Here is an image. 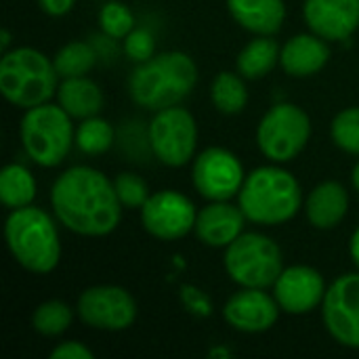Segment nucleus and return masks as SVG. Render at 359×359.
Segmentation results:
<instances>
[{"label": "nucleus", "mask_w": 359, "mask_h": 359, "mask_svg": "<svg viewBox=\"0 0 359 359\" xmlns=\"http://www.w3.org/2000/svg\"><path fill=\"white\" fill-rule=\"evenodd\" d=\"M179 299L191 316H196V318H210L212 316V309H215L212 301L202 288H198L194 284H183L179 288Z\"/></svg>", "instance_id": "32"}, {"label": "nucleus", "mask_w": 359, "mask_h": 359, "mask_svg": "<svg viewBox=\"0 0 359 359\" xmlns=\"http://www.w3.org/2000/svg\"><path fill=\"white\" fill-rule=\"evenodd\" d=\"M55 97H57V103L74 120H86V118L99 116L103 109V101H105L101 86L88 76L63 78L59 82Z\"/></svg>", "instance_id": "21"}, {"label": "nucleus", "mask_w": 359, "mask_h": 359, "mask_svg": "<svg viewBox=\"0 0 359 359\" xmlns=\"http://www.w3.org/2000/svg\"><path fill=\"white\" fill-rule=\"evenodd\" d=\"M116 143V128L109 120L101 116H93L80 120L76 128V147L86 156H101L107 154Z\"/></svg>", "instance_id": "26"}, {"label": "nucleus", "mask_w": 359, "mask_h": 359, "mask_svg": "<svg viewBox=\"0 0 359 359\" xmlns=\"http://www.w3.org/2000/svg\"><path fill=\"white\" fill-rule=\"evenodd\" d=\"M55 215L34 204L15 208L4 221V240L11 257L29 273L46 276L61 261V238Z\"/></svg>", "instance_id": "4"}, {"label": "nucleus", "mask_w": 359, "mask_h": 359, "mask_svg": "<svg viewBox=\"0 0 359 359\" xmlns=\"http://www.w3.org/2000/svg\"><path fill=\"white\" fill-rule=\"evenodd\" d=\"M198 84V65L183 50L158 53L137 63L126 80L128 97L147 111L181 105Z\"/></svg>", "instance_id": "2"}, {"label": "nucleus", "mask_w": 359, "mask_h": 359, "mask_svg": "<svg viewBox=\"0 0 359 359\" xmlns=\"http://www.w3.org/2000/svg\"><path fill=\"white\" fill-rule=\"evenodd\" d=\"M349 257H351L353 265L358 267L359 271V225L358 229L351 233V240H349Z\"/></svg>", "instance_id": "35"}, {"label": "nucleus", "mask_w": 359, "mask_h": 359, "mask_svg": "<svg viewBox=\"0 0 359 359\" xmlns=\"http://www.w3.org/2000/svg\"><path fill=\"white\" fill-rule=\"evenodd\" d=\"M74 313H76V309H72L67 303H63L59 299L44 301L32 313V328L40 337H46V339L61 337L63 332L69 330V326L74 322Z\"/></svg>", "instance_id": "27"}, {"label": "nucleus", "mask_w": 359, "mask_h": 359, "mask_svg": "<svg viewBox=\"0 0 359 359\" xmlns=\"http://www.w3.org/2000/svg\"><path fill=\"white\" fill-rule=\"evenodd\" d=\"M114 181V189L116 196L120 200V204L124 206V210H141L143 204L149 200L151 191L147 181L141 175H135L130 170L120 172L118 177L111 179Z\"/></svg>", "instance_id": "30"}, {"label": "nucleus", "mask_w": 359, "mask_h": 359, "mask_svg": "<svg viewBox=\"0 0 359 359\" xmlns=\"http://www.w3.org/2000/svg\"><path fill=\"white\" fill-rule=\"evenodd\" d=\"M210 358L229 359L231 358V351H229V349H225V347H215V349H210Z\"/></svg>", "instance_id": "36"}, {"label": "nucleus", "mask_w": 359, "mask_h": 359, "mask_svg": "<svg viewBox=\"0 0 359 359\" xmlns=\"http://www.w3.org/2000/svg\"><path fill=\"white\" fill-rule=\"evenodd\" d=\"M330 139L341 151L359 158V105L345 107L332 118Z\"/></svg>", "instance_id": "28"}, {"label": "nucleus", "mask_w": 359, "mask_h": 359, "mask_svg": "<svg viewBox=\"0 0 359 359\" xmlns=\"http://www.w3.org/2000/svg\"><path fill=\"white\" fill-rule=\"evenodd\" d=\"M147 145L154 158L168 166L181 168L198 156V122L181 105L154 111L147 126Z\"/></svg>", "instance_id": "9"}, {"label": "nucleus", "mask_w": 359, "mask_h": 359, "mask_svg": "<svg viewBox=\"0 0 359 359\" xmlns=\"http://www.w3.org/2000/svg\"><path fill=\"white\" fill-rule=\"evenodd\" d=\"M322 320L341 347L359 349V271L343 273L328 286Z\"/></svg>", "instance_id": "13"}, {"label": "nucleus", "mask_w": 359, "mask_h": 359, "mask_svg": "<svg viewBox=\"0 0 359 359\" xmlns=\"http://www.w3.org/2000/svg\"><path fill=\"white\" fill-rule=\"evenodd\" d=\"M122 50L128 61L133 63H143L156 55V40L149 29L145 27H135L122 44Z\"/></svg>", "instance_id": "31"}, {"label": "nucleus", "mask_w": 359, "mask_h": 359, "mask_svg": "<svg viewBox=\"0 0 359 359\" xmlns=\"http://www.w3.org/2000/svg\"><path fill=\"white\" fill-rule=\"evenodd\" d=\"M246 223L248 219L240 204H231V200H219L208 202L202 210H198L194 233L204 246L225 250L244 233Z\"/></svg>", "instance_id": "17"}, {"label": "nucleus", "mask_w": 359, "mask_h": 359, "mask_svg": "<svg viewBox=\"0 0 359 359\" xmlns=\"http://www.w3.org/2000/svg\"><path fill=\"white\" fill-rule=\"evenodd\" d=\"M351 183H353L355 191L359 194V162L353 166V170H351Z\"/></svg>", "instance_id": "38"}, {"label": "nucleus", "mask_w": 359, "mask_h": 359, "mask_svg": "<svg viewBox=\"0 0 359 359\" xmlns=\"http://www.w3.org/2000/svg\"><path fill=\"white\" fill-rule=\"evenodd\" d=\"M349 212V191L339 181H322L305 198V215L320 231L334 229Z\"/></svg>", "instance_id": "19"}, {"label": "nucleus", "mask_w": 359, "mask_h": 359, "mask_svg": "<svg viewBox=\"0 0 359 359\" xmlns=\"http://www.w3.org/2000/svg\"><path fill=\"white\" fill-rule=\"evenodd\" d=\"M225 273L240 288H273L284 271V255L278 242L261 231H244L225 248Z\"/></svg>", "instance_id": "7"}, {"label": "nucleus", "mask_w": 359, "mask_h": 359, "mask_svg": "<svg viewBox=\"0 0 359 359\" xmlns=\"http://www.w3.org/2000/svg\"><path fill=\"white\" fill-rule=\"evenodd\" d=\"M78 320L101 332H124L128 330L139 316L135 297L116 284H97L78 297L76 303Z\"/></svg>", "instance_id": "10"}, {"label": "nucleus", "mask_w": 359, "mask_h": 359, "mask_svg": "<svg viewBox=\"0 0 359 359\" xmlns=\"http://www.w3.org/2000/svg\"><path fill=\"white\" fill-rule=\"evenodd\" d=\"M76 0H38V6L48 17H63L74 8Z\"/></svg>", "instance_id": "34"}, {"label": "nucleus", "mask_w": 359, "mask_h": 359, "mask_svg": "<svg viewBox=\"0 0 359 359\" xmlns=\"http://www.w3.org/2000/svg\"><path fill=\"white\" fill-rule=\"evenodd\" d=\"M97 59H99V53H97L93 42L74 40V42L63 44L55 53L53 63H55V69H57L59 78L63 80V78L86 76L95 67Z\"/></svg>", "instance_id": "25"}, {"label": "nucleus", "mask_w": 359, "mask_h": 359, "mask_svg": "<svg viewBox=\"0 0 359 359\" xmlns=\"http://www.w3.org/2000/svg\"><path fill=\"white\" fill-rule=\"evenodd\" d=\"M38 185L32 170L23 164H6L0 172V202L8 208H23L34 204Z\"/></svg>", "instance_id": "23"}, {"label": "nucleus", "mask_w": 359, "mask_h": 359, "mask_svg": "<svg viewBox=\"0 0 359 359\" xmlns=\"http://www.w3.org/2000/svg\"><path fill=\"white\" fill-rule=\"evenodd\" d=\"M238 204L250 223L278 227L299 215L303 208V189L290 170L271 162L246 175Z\"/></svg>", "instance_id": "3"}, {"label": "nucleus", "mask_w": 359, "mask_h": 359, "mask_svg": "<svg viewBox=\"0 0 359 359\" xmlns=\"http://www.w3.org/2000/svg\"><path fill=\"white\" fill-rule=\"evenodd\" d=\"M8 44H11V32L8 29H2L0 34V46H2V53L8 50Z\"/></svg>", "instance_id": "37"}, {"label": "nucleus", "mask_w": 359, "mask_h": 359, "mask_svg": "<svg viewBox=\"0 0 359 359\" xmlns=\"http://www.w3.org/2000/svg\"><path fill=\"white\" fill-rule=\"evenodd\" d=\"M311 139V120L297 103H278L265 111L257 126V145L273 164L297 160Z\"/></svg>", "instance_id": "8"}, {"label": "nucleus", "mask_w": 359, "mask_h": 359, "mask_svg": "<svg viewBox=\"0 0 359 359\" xmlns=\"http://www.w3.org/2000/svg\"><path fill=\"white\" fill-rule=\"evenodd\" d=\"M246 175L240 158L225 147H206L191 162V183L208 202L238 198Z\"/></svg>", "instance_id": "11"}, {"label": "nucleus", "mask_w": 359, "mask_h": 359, "mask_svg": "<svg viewBox=\"0 0 359 359\" xmlns=\"http://www.w3.org/2000/svg\"><path fill=\"white\" fill-rule=\"evenodd\" d=\"M324 276L311 265H290L284 267L280 278L273 284V297L288 316H307L316 309H322L326 297Z\"/></svg>", "instance_id": "14"}, {"label": "nucleus", "mask_w": 359, "mask_h": 359, "mask_svg": "<svg viewBox=\"0 0 359 359\" xmlns=\"http://www.w3.org/2000/svg\"><path fill=\"white\" fill-rule=\"evenodd\" d=\"M307 27L328 42H345L359 29V0H305Z\"/></svg>", "instance_id": "16"}, {"label": "nucleus", "mask_w": 359, "mask_h": 359, "mask_svg": "<svg viewBox=\"0 0 359 359\" xmlns=\"http://www.w3.org/2000/svg\"><path fill=\"white\" fill-rule=\"evenodd\" d=\"M282 309L273 294L265 288H240L223 307L227 326L242 334H263L271 330Z\"/></svg>", "instance_id": "15"}, {"label": "nucleus", "mask_w": 359, "mask_h": 359, "mask_svg": "<svg viewBox=\"0 0 359 359\" xmlns=\"http://www.w3.org/2000/svg\"><path fill=\"white\" fill-rule=\"evenodd\" d=\"M330 55V42L309 29L286 40L280 53V65L292 78H309L326 67Z\"/></svg>", "instance_id": "18"}, {"label": "nucleus", "mask_w": 359, "mask_h": 359, "mask_svg": "<svg viewBox=\"0 0 359 359\" xmlns=\"http://www.w3.org/2000/svg\"><path fill=\"white\" fill-rule=\"evenodd\" d=\"M50 208L59 225L82 238H105L122 221L114 181L86 164L63 170L50 187Z\"/></svg>", "instance_id": "1"}, {"label": "nucleus", "mask_w": 359, "mask_h": 359, "mask_svg": "<svg viewBox=\"0 0 359 359\" xmlns=\"http://www.w3.org/2000/svg\"><path fill=\"white\" fill-rule=\"evenodd\" d=\"M53 359H95V353L82 345L80 341H63L59 343L53 351H50Z\"/></svg>", "instance_id": "33"}, {"label": "nucleus", "mask_w": 359, "mask_h": 359, "mask_svg": "<svg viewBox=\"0 0 359 359\" xmlns=\"http://www.w3.org/2000/svg\"><path fill=\"white\" fill-rule=\"evenodd\" d=\"M59 82L53 59L38 48L17 46L0 59V93L23 111L48 103L57 95Z\"/></svg>", "instance_id": "5"}, {"label": "nucleus", "mask_w": 359, "mask_h": 359, "mask_svg": "<svg viewBox=\"0 0 359 359\" xmlns=\"http://www.w3.org/2000/svg\"><path fill=\"white\" fill-rule=\"evenodd\" d=\"M231 19L255 36H276L286 21L284 0H227Z\"/></svg>", "instance_id": "20"}, {"label": "nucleus", "mask_w": 359, "mask_h": 359, "mask_svg": "<svg viewBox=\"0 0 359 359\" xmlns=\"http://www.w3.org/2000/svg\"><path fill=\"white\" fill-rule=\"evenodd\" d=\"M280 53L282 46L273 36H257L240 50L236 67L246 80H261L280 63Z\"/></svg>", "instance_id": "22"}, {"label": "nucleus", "mask_w": 359, "mask_h": 359, "mask_svg": "<svg viewBox=\"0 0 359 359\" xmlns=\"http://www.w3.org/2000/svg\"><path fill=\"white\" fill-rule=\"evenodd\" d=\"M72 116L59 103H42L25 109L19 124V139L25 156L40 168H55L65 162L76 145Z\"/></svg>", "instance_id": "6"}, {"label": "nucleus", "mask_w": 359, "mask_h": 359, "mask_svg": "<svg viewBox=\"0 0 359 359\" xmlns=\"http://www.w3.org/2000/svg\"><path fill=\"white\" fill-rule=\"evenodd\" d=\"M246 78L238 72H221L210 84V101L217 111L225 116H238L248 105V86Z\"/></svg>", "instance_id": "24"}, {"label": "nucleus", "mask_w": 359, "mask_h": 359, "mask_svg": "<svg viewBox=\"0 0 359 359\" xmlns=\"http://www.w3.org/2000/svg\"><path fill=\"white\" fill-rule=\"evenodd\" d=\"M139 212L143 229L160 242L183 240L194 231L198 219L196 204L185 194L175 189L151 194Z\"/></svg>", "instance_id": "12"}, {"label": "nucleus", "mask_w": 359, "mask_h": 359, "mask_svg": "<svg viewBox=\"0 0 359 359\" xmlns=\"http://www.w3.org/2000/svg\"><path fill=\"white\" fill-rule=\"evenodd\" d=\"M99 27L109 38L124 40L135 29V15L124 2L109 0L99 11Z\"/></svg>", "instance_id": "29"}]
</instances>
